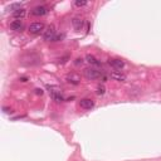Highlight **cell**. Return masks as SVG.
<instances>
[{
	"label": "cell",
	"instance_id": "cell-1",
	"mask_svg": "<svg viewBox=\"0 0 161 161\" xmlns=\"http://www.w3.org/2000/svg\"><path fill=\"white\" fill-rule=\"evenodd\" d=\"M83 74H84V77H86L87 79H89V80H94V79H98V78L102 77L101 72L96 68H86Z\"/></svg>",
	"mask_w": 161,
	"mask_h": 161
},
{
	"label": "cell",
	"instance_id": "cell-2",
	"mask_svg": "<svg viewBox=\"0 0 161 161\" xmlns=\"http://www.w3.org/2000/svg\"><path fill=\"white\" fill-rule=\"evenodd\" d=\"M39 55H37L35 53H32V54H27L22 58V63H25V65H34L39 63Z\"/></svg>",
	"mask_w": 161,
	"mask_h": 161
},
{
	"label": "cell",
	"instance_id": "cell-3",
	"mask_svg": "<svg viewBox=\"0 0 161 161\" xmlns=\"http://www.w3.org/2000/svg\"><path fill=\"white\" fill-rule=\"evenodd\" d=\"M48 88H49V92H50V97L53 98L54 102L60 103V102L64 101L62 93H60V88H58V87H53V86H50V87H48Z\"/></svg>",
	"mask_w": 161,
	"mask_h": 161
},
{
	"label": "cell",
	"instance_id": "cell-4",
	"mask_svg": "<svg viewBox=\"0 0 161 161\" xmlns=\"http://www.w3.org/2000/svg\"><path fill=\"white\" fill-rule=\"evenodd\" d=\"M54 37H55V29H54V27H53V25H49V27L43 32V39H44L45 42H52Z\"/></svg>",
	"mask_w": 161,
	"mask_h": 161
},
{
	"label": "cell",
	"instance_id": "cell-5",
	"mask_svg": "<svg viewBox=\"0 0 161 161\" xmlns=\"http://www.w3.org/2000/svg\"><path fill=\"white\" fill-rule=\"evenodd\" d=\"M44 24L43 23H33L29 27V33L30 34H40L44 32Z\"/></svg>",
	"mask_w": 161,
	"mask_h": 161
},
{
	"label": "cell",
	"instance_id": "cell-6",
	"mask_svg": "<svg viewBox=\"0 0 161 161\" xmlns=\"http://www.w3.org/2000/svg\"><path fill=\"white\" fill-rule=\"evenodd\" d=\"M108 64H110L113 69L118 70V69H122L125 67V60H122L120 58H112V59L108 60Z\"/></svg>",
	"mask_w": 161,
	"mask_h": 161
},
{
	"label": "cell",
	"instance_id": "cell-7",
	"mask_svg": "<svg viewBox=\"0 0 161 161\" xmlns=\"http://www.w3.org/2000/svg\"><path fill=\"white\" fill-rule=\"evenodd\" d=\"M47 13H48V8L44 6V5H38L32 10V14L34 17H43Z\"/></svg>",
	"mask_w": 161,
	"mask_h": 161
},
{
	"label": "cell",
	"instance_id": "cell-8",
	"mask_svg": "<svg viewBox=\"0 0 161 161\" xmlns=\"http://www.w3.org/2000/svg\"><path fill=\"white\" fill-rule=\"evenodd\" d=\"M79 106L82 107L83 110H91V108H93V106H94V102L89 98H83V99H80Z\"/></svg>",
	"mask_w": 161,
	"mask_h": 161
},
{
	"label": "cell",
	"instance_id": "cell-9",
	"mask_svg": "<svg viewBox=\"0 0 161 161\" xmlns=\"http://www.w3.org/2000/svg\"><path fill=\"white\" fill-rule=\"evenodd\" d=\"M67 82L74 84V86H77V84H79V82H80V77L75 73H69L67 75Z\"/></svg>",
	"mask_w": 161,
	"mask_h": 161
},
{
	"label": "cell",
	"instance_id": "cell-10",
	"mask_svg": "<svg viewBox=\"0 0 161 161\" xmlns=\"http://www.w3.org/2000/svg\"><path fill=\"white\" fill-rule=\"evenodd\" d=\"M72 24L74 27V29L79 32V30H82L83 29V25H84V20L83 19H80V18H74L73 20H72Z\"/></svg>",
	"mask_w": 161,
	"mask_h": 161
},
{
	"label": "cell",
	"instance_id": "cell-11",
	"mask_svg": "<svg viewBox=\"0 0 161 161\" xmlns=\"http://www.w3.org/2000/svg\"><path fill=\"white\" fill-rule=\"evenodd\" d=\"M111 78L116 79V80H121V82H125V80H126V74L121 73V70H115V72L111 73Z\"/></svg>",
	"mask_w": 161,
	"mask_h": 161
},
{
	"label": "cell",
	"instance_id": "cell-12",
	"mask_svg": "<svg viewBox=\"0 0 161 161\" xmlns=\"http://www.w3.org/2000/svg\"><path fill=\"white\" fill-rule=\"evenodd\" d=\"M10 28L14 32H22L23 29H24V25L22 24L20 20H14V22L10 23Z\"/></svg>",
	"mask_w": 161,
	"mask_h": 161
},
{
	"label": "cell",
	"instance_id": "cell-13",
	"mask_svg": "<svg viewBox=\"0 0 161 161\" xmlns=\"http://www.w3.org/2000/svg\"><path fill=\"white\" fill-rule=\"evenodd\" d=\"M25 15H27V10L24 8H20V9H18V10L13 12V17L15 19H22V18H24Z\"/></svg>",
	"mask_w": 161,
	"mask_h": 161
},
{
	"label": "cell",
	"instance_id": "cell-14",
	"mask_svg": "<svg viewBox=\"0 0 161 161\" xmlns=\"http://www.w3.org/2000/svg\"><path fill=\"white\" fill-rule=\"evenodd\" d=\"M86 60H87L89 64H92V65H101V62H99V60H98L94 55L87 54V55H86Z\"/></svg>",
	"mask_w": 161,
	"mask_h": 161
},
{
	"label": "cell",
	"instance_id": "cell-15",
	"mask_svg": "<svg viewBox=\"0 0 161 161\" xmlns=\"http://www.w3.org/2000/svg\"><path fill=\"white\" fill-rule=\"evenodd\" d=\"M105 92H106V88H105V86H101V84H99V86L97 87V94L98 96H102V94H105Z\"/></svg>",
	"mask_w": 161,
	"mask_h": 161
},
{
	"label": "cell",
	"instance_id": "cell-16",
	"mask_svg": "<svg viewBox=\"0 0 161 161\" xmlns=\"http://www.w3.org/2000/svg\"><path fill=\"white\" fill-rule=\"evenodd\" d=\"M64 37H65L64 33H62V34H55V37L53 38V40L52 42H60V40L64 39Z\"/></svg>",
	"mask_w": 161,
	"mask_h": 161
},
{
	"label": "cell",
	"instance_id": "cell-17",
	"mask_svg": "<svg viewBox=\"0 0 161 161\" xmlns=\"http://www.w3.org/2000/svg\"><path fill=\"white\" fill-rule=\"evenodd\" d=\"M74 4H75V6L80 8V6H84V5H87V1H86V0H77V1H75Z\"/></svg>",
	"mask_w": 161,
	"mask_h": 161
},
{
	"label": "cell",
	"instance_id": "cell-18",
	"mask_svg": "<svg viewBox=\"0 0 161 161\" xmlns=\"http://www.w3.org/2000/svg\"><path fill=\"white\" fill-rule=\"evenodd\" d=\"M82 63H83V59L82 58H77V59H75V62H74L75 65H79V64H82Z\"/></svg>",
	"mask_w": 161,
	"mask_h": 161
},
{
	"label": "cell",
	"instance_id": "cell-19",
	"mask_svg": "<svg viewBox=\"0 0 161 161\" xmlns=\"http://www.w3.org/2000/svg\"><path fill=\"white\" fill-rule=\"evenodd\" d=\"M3 110H4V112H5V113H12V112H13L12 108H8V107H4Z\"/></svg>",
	"mask_w": 161,
	"mask_h": 161
},
{
	"label": "cell",
	"instance_id": "cell-20",
	"mask_svg": "<svg viewBox=\"0 0 161 161\" xmlns=\"http://www.w3.org/2000/svg\"><path fill=\"white\" fill-rule=\"evenodd\" d=\"M35 93H37V94H43V89L37 88V89H35Z\"/></svg>",
	"mask_w": 161,
	"mask_h": 161
},
{
	"label": "cell",
	"instance_id": "cell-21",
	"mask_svg": "<svg viewBox=\"0 0 161 161\" xmlns=\"http://www.w3.org/2000/svg\"><path fill=\"white\" fill-rule=\"evenodd\" d=\"M20 80H22V82H27V78L23 77V78H20Z\"/></svg>",
	"mask_w": 161,
	"mask_h": 161
}]
</instances>
